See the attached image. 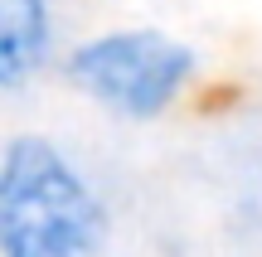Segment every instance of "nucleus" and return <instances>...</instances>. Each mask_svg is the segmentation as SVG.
<instances>
[{"label": "nucleus", "instance_id": "f257e3e1", "mask_svg": "<svg viewBox=\"0 0 262 257\" xmlns=\"http://www.w3.org/2000/svg\"><path fill=\"white\" fill-rule=\"evenodd\" d=\"M107 204L63 141L19 131L0 146V257H97Z\"/></svg>", "mask_w": 262, "mask_h": 257}, {"label": "nucleus", "instance_id": "f03ea898", "mask_svg": "<svg viewBox=\"0 0 262 257\" xmlns=\"http://www.w3.org/2000/svg\"><path fill=\"white\" fill-rule=\"evenodd\" d=\"M58 78L102 116L126 126H150L194 97L204 58L175 29L107 25L73 39L58 54Z\"/></svg>", "mask_w": 262, "mask_h": 257}, {"label": "nucleus", "instance_id": "7ed1b4c3", "mask_svg": "<svg viewBox=\"0 0 262 257\" xmlns=\"http://www.w3.org/2000/svg\"><path fill=\"white\" fill-rule=\"evenodd\" d=\"M58 63L54 0H0V97L34 87Z\"/></svg>", "mask_w": 262, "mask_h": 257}, {"label": "nucleus", "instance_id": "20e7f679", "mask_svg": "<svg viewBox=\"0 0 262 257\" xmlns=\"http://www.w3.org/2000/svg\"><path fill=\"white\" fill-rule=\"evenodd\" d=\"M257 190H262V170H257Z\"/></svg>", "mask_w": 262, "mask_h": 257}]
</instances>
